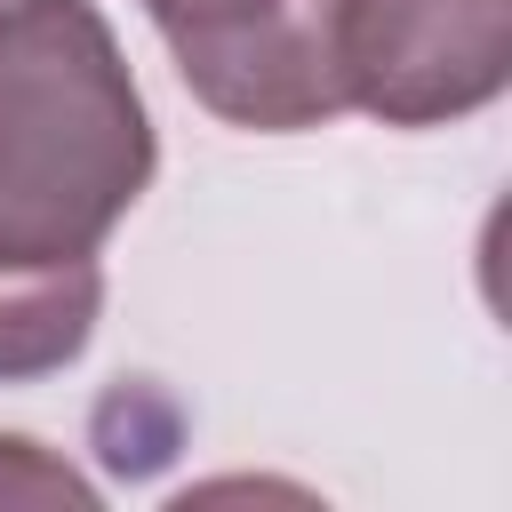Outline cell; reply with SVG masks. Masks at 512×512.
Returning a JSON list of instances; mask_svg holds the SVG:
<instances>
[{"label": "cell", "mask_w": 512, "mask_h": 512, "mask_svg": "<svg viewBox=\"0 0 512 512\" xmlns=\"http://www.w3.org/2000/svg\"><path fill=\"white\" fill-rule=\"evenodd\" d=\"M152 168V112L104 8L0 0V256H104Z\"/></svg>", "instance_id": "cell-1"}, {"label": "cell", "mask_w": 512, "mask_h": 512, "mask_svg": "<svg viewBox=\"0 0 512 512\" xmlns=\"http://www.w3.org/2000/svg\"><path fill=\"white\" fill-rule=\"evenodd\" d=\"M184 88L256 136L320 128L344 104L336 16L344 0H144Z\"/></svg>", "instance_id": "cell-2"}, {"label": "cell", "mask_w": 512, "mask_h": 512, "mask_svg": "<svg viewBox=\"0 0 512 512\" xmlns=\"http://www.w3.org/2000/svg\"><path fill=\"white\" fill-rule=\"evenodd\" d=\"M344 104L384 128H448L512 80V0H344Z\"/></svg>", "instance_id": "cell-3"}, {"label": "cell", "mask_w": 512, "mask_h": 512, "mask_svg": "<svg viewBox=\"0 0 512 512\" xmlns=\"http://www.w3.org/2000/svg\"><path fill=\"white\" fill-rule=\"evenodd\" d=\"M104 312V264H16L0 256V384H40L72 368Z\"/></svg>", "instance_id": "cell-4"}, {"label": "cell", "mask_w": 512, "mask_h": 512, "mask_svg": "<svg viewBox=\"0 0 512 512\" xmlns=\"http://www.w3.org/2000/svg\"><path fill=\"white\" fill-rule=\"evenodd\" d=\"M0 504H96V488L24 432H0Z\"/></svg>", "instance_id": "cell-5"}]
</instances>
